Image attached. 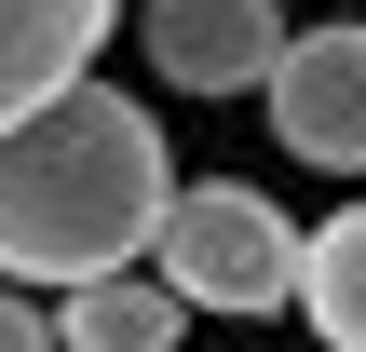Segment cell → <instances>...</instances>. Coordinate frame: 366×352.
Here are the masks:
<instances>
[{
    "instance_id": "1",
    "label": "cell",
    "mask_w": 366,
    "mask_h": 352,
    "mask_svg": "<svg viewBox=\"0 0 366 352\" xmlns=\"http://www.w3.org/2000/svg\"><path fill=\"white\" fill-rule=\"evenodd\" d=\"M163 190H177L163 122H149L122 81L68 68L54 95H27V109L0 122V271H14V285L122 271V258L149 244Z\"/></svg>"
},
{
    "instance_id": "2",
    "label": "cell",
    "mask_w": 366,
    "mask_h": 352,
    "mask_svg": "<svg viewBox=\"0 0 366 352\" xmlns=\"http://www.w3.org/2000/svg\"><path fill=\"white\" fill-rule=\"evenodd\" d=\"M190 312H299V217L244 176H204V190H163L149 244H136Z\"/></svg>"
},
{
    "instance_id": "3",
    "label": "cell",
    "mask_w": 366,
    "mask_h": 352,
    "mask_svg": "<svg viewBox=\"0 0 366 352\" xmlns=\"http://www.w3.org/2000/svg\"><path fill=\"white\" fill-rule=\"evenodd\" d=\"M258 95H272V136H285V163L366 176V14L285 27V41H272V68H258Z\"/></svg>"
},
{
    "instance_id": "4",
    "label": "cell",
    "mask_w": 366,
    "mask_h": 352,
    "mask_svg": "<svg viewBox=\"0 0 366 352\" xmlns=\"http://www.w3.org/2000/svg\"><path fill=\"white\" fill-rule=\"evenodd\" d=\"M272 41H285V0H149L136 14V54L177 95H258Z\"/></svg>"
},
{
    "instance_id": "5",
    "label": "cell",
    "mask_w": 366,
    "mask_h": 352,
    "mask_svg": "<svg viewBox=\"0 0 366 352\" xmlns=\"http://www.w3.org/2000/svg\"><path fill=\"white\" fill-rule=\"evenodd\" d=\"M177 326H190V298H177L149 258L54 285V339H68V352H177Z\"/></svg>"
},
{
    "instance_id": "6",
    "label": "cell",
    "mask_w": 366,
    "mask_h": 352,
    "mask_svg": "<svg viewBox=\"0 0 366 352\" xmlns=\"http://www.w3.org/2000/svg\"><path fill=\"white\" fill-rule=\"evenodd\" d=\"M109 14H122V0H0V122H14L27 95H54L68 68H95Z\"/></svg>"
},
{
    "instance_id": "7",
    "label": "cell",
    "mask_w": 366,
    "mask_h": 352,
    "mask_svg": "<svg viewBox=\"0 0 366 352\" xmlns=\"http://www.w3.org/2000/svg\"><path fill=\"white\" fill-rule=\"evenodd\" d=\"M299 312H312V339L366 352V203H340V217L299 244Z\"/></svg>"
},
{
    "instance_id": "8",
    "label": "cell",
    "mask_w": 366,
    "mask_h": 352,
    "mask_svg": "<svg viewBox=\"0 0 366 352\" xmlns=\"http://www.w3.org/2000/svg\"><path fill=\"white\" fill-rule=\"evenodd\" d=\"M27 339H54V312H41V285L0 271V352H27Z\"/></svg>"
}]
</instances>
